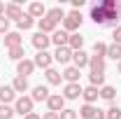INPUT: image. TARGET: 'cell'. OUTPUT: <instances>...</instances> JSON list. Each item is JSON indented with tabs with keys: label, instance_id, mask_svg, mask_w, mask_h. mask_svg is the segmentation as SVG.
Listing matches in <instances>:
<instances>
[{
	"label": "cell",
	"instance_id": "obj_1",
	"mask_svg": "<svg viewBox=\"0 0 121 119\" xmlns=\"http://www.w3.org/2000/svg\"><path fill=\"white\" fill-rule=\"evenodd\" d=\"M82 21H84V16H82V12H77V9H72L70 14H65V19H63V30L65 33H75L79 26H82Z\"/></svg>",
	"mask_w": 121,
	"mask_h": 119
},
{
	"label": "cell",
	"instance_id": "obj_2",
	"mask_svg": "<svg viewBox=\"0 0 121 119\" xmlns=\"http://www.w3.org/2000/svg\"><path fill=\"white\" fill-rule=\"evenodd\" d=\"M33 98H30V96H19V98H16L14 101V112L16 114H21V117H28L30 112H33Z\"/></svg>",
	"mask_w": 121,
	"mask_h": 119
},
{
	"label": "cell",
	"instance_id": "obj_3",
	"mask_svg": "<svg viewBox=\"0 0 121 119\" xmlns=\"http://www.w3.org/2000/svg\"><path fill=\"white\" fill-rule=\"evenodd\" d=\"M47 107H49V112H63L65 110V98L60 96V93H51L49 98H47Z\"/></svg>",
	"mask_w": 121,
	"mask_h": 119
},
{
	"label": "cell",
	"instance_id": "obj_4",
	"mask_svg": "<svg viewBox=\"0 0 121 119\" xmlns=\"http://www.w3.org/2000/svg\"><path fill=\"white\" fill-rule=\"evenodd\" d=\"M30 42H33V47H35L37 51H47V47L51 45V37H49V35H44V33H40V30H37V33L33 35V40H30Z\"/></svg>",
	"mask_w": 121,
	"mask_h": 119
},
{
	"label": "cell",
	"instance_id": "obj_5",
	"mask_svg": "<svg viewBox=\"0 0 121 119\" xmlns=\"http://www.w3.org/2000/svg\"><path fill=\"white\" fill-rule=\"evenodd\" d=\"M33 70H35V61H30V59H23L16 63V75L19 77H28V75H33Z\"/></svg>",
	"mask_w": 121,
	"mask_h": 119
},
{
	"label": "cell",
	"instance_id": "obj_6",
	"mask_svg": "<svg viewBox=\"0 0 121 119\" xmlns=\"http://www.w3.org/2000/svg\"><path fill=\"white\" fill-rule=\"evenodd\" d=\"M12 101H16V91L12 89V84H2L0 87V105H9Z\"/></svg>",
	"mask_w": 121,
	"mask_h": 119
},
{
	"label": "cell",
	"instance_id": "obj_7",
	"mask_svg": "<svg viewBox=\"0 0 121 119\" xmlns=\"http://www.w3.org/2000/svg\"><path fill=\"white\" fill-rule=\"evenodd\" d=\"M79 77H82V73H79V68H75V65H68L63 70V79L68 84H79Z\"/></svg>",
	"mask_w": 121,
	"mask_h": 119
},
{
	"label": "cell",
	"instance_id": "obj_8",
	"mask_svg": "<svg viewBox=\"0 0 121 119\" xmlns=\"http://www.w3.org/2000/svg\"><path fill=\"white\" fill-rule=\"evenodd\" d=\"M51 61H54V56H51L49 51H37V56H35V68L49 70V68H51Z\"/></svg>",
	"mask_w": 121,
	"mask_h": 119
},
{
	"label": "cell",
	"instance_id": "obj_9",
	"mask_svg": "<svg viewBox=\"0 0 121 119\" xmlns=\"http://www.w3.org/2000/svg\"><path fill=\"white\" fill-rule=\"evenodd\" d=\"M82 98L86 101V105H93L98 98H100V89H98V87H91V84H89L86 89L82 91Z\"/></svg>",
	"mask_w": 121,
	"mask_h": 119
},
{
	"label": "cell",
	"instance_id": "obj_10",
	"mask_svg": "<svg viewBox=\"0 0 121 119\" xmlns=\"http://www.w3.org/2000/svg\"><path fill=\"white\" fill-rule=\"evenodd\" d=\"M51 42L56 45V49H58V47H68L70 33H65V30H54V33H51Z\"/></svg>",
	"mask_w": 121,
	"mask_h": 119
},
{
	"label": "cell",
	"instance_id": "obj_11",
	"mask_svg": "<svg viewBox=\"0 0 121 119\" xmlns=\"http://www.w3.org/2000/svg\"><path fill=\"white\" fill-rule=\"evenodd\" d=\"M21 16H23V9H21L19 2H12V5L5 7V19H7V21H9V19H16V21H19Z\"/></svg>",
	"mask_w": 121,
	"mask_h": 119
},
{
	"label": "cell",
	"instance_id": "obj_12",
	"mask_svg": "<svg viewBox=\"0 0 121 119\" xmlns=\"http://www.w3.org/2000/svg\"><path fill=\"white\" fill-rule=\"evenodd\" d=\"M89 59H91V56L84 51V49H79V51H72V63H75V68H79V70L89 65Z\"/></svg>",
	"mask_w": 121,
	"mask_h": 119
},
{
	"label": "cell",
	"instance_id": "obj_13",
	"mask_svg": "<svg viewBox=\"0 0 121 119\" xmlns=\"http://www.w3.org/2000/svg\"><path fill=\"white\" fill-rule=\"evenodd\" d=\"M82 87L79 84H65V89H63V98L65 101H75V98H79L82 96Z\"/></svg>",
	"mask_w": 121,
	"mask_h": 119
},
{
	"label": "cell",
	"instance_id": "obj_14",
	"mask_svg": "<svg viewBox=\"0 0 121 119\" xmlns=\"http://www.w3.org/2000/svg\"><path fill=\"white\" fill-rule=\"evenodd\" d=\"M28 14L33 16V19H44L47 16V7L42 2H30L28 5Z\"/></svg>",
	"mask_w": 121,
	"mask_h": 119
},
{
	"label": "cell",
	"instance_id": "obj_15",
	"mask_svg": "<svg viewBox=\"0 0 121 119\" xmlns=\"http://www.w3.org/2000/svg\"><path fill=\"white\" fill-rule=\"evenodd\" d=\"M91 19H93L95 23L105 26V23H107V12L100 7V5H93V9H91Z\"/></svg>",
	"mask_w": 121,
	"mask_h": 119
},
{
	"label": "cell",
	"instance_id": "obj_16",
	"mask_svg": "<svg viewBox=\"0 0 121 119\" xmlns=\"http://www.w3.org/2000/svg\"><path fill=\"white\" fill-rule=\"evenodd\" d=\"M70 59H72V49L70 47H58L56 54H54V61H58V63H68Z\"/></svg>",
	"mask_w": 121,
	"mask_h": 119
},
{
	"label": "cell",
	"instance_id": "obj_17",
	"mask_svg": "<svg viewBox=\"0 0 121 119\" xmlns=\"http://www.w3.org/2000/svg\"><path fill=\"white\" fill-rule=\"evenodd\" d=\"M89 68H91V73H105V59L91 56L89 59Z\"/></svg>",
	"mask_w": 121,
	"mask_h": 119
},
{
	"label": "cell",
	"instance_id": "obj_18",
	"mask_svg": "<svg viewBox=\"0 0 121 119\" xmlns=\"http://www.w3.org/2000/svg\"><path fill=\"white\" fill-rule=\"evenodd\" d=\"M5 45L9 47V49H14V47H21V35H19L16 30L7 33V35H5Z\"/></svg>",
	"mask_w": 121,
	"mask_h": 119
},
{
	"label": "cell",
	"instance_id": "obj_19",
	"mask_svg": "<svg viewBox=\"0 0 121 119\" xmlns=\"http://www.w3.org/2000/svg\"><path fill=\"white\" fill-rule=\"evenodd\" d=\"M49 96H51V93H49V89L40 84V87H35V89H33V96H30V98H33V103H35V101H47Z\"/></svg>",
	"mask_w": 121,
	"mask_h": 119
},
{
	"label": "cell",
	"instance_id": "obj_20",
	"mask_svg": "<svg viewBox=\"0 0 121 119\" xmlns=\"http://www.w3.org/2000/svg\"><path fill=\"white\" fill-rule=\"evenodd\" d=\"M47 19H51L54 23H58L65 19V12H63V7H51V9H47Z\"/></svg>",
	"mask_w": 121,
	"mask_h": 119
},
{
	"label": "cell",
	"instance_id": "obj_21",
	"mask_svg": "<svg viewBox=\"0 0 121 119\" xmlns=\"http://www.w3.org/2000/svg\"><path fill=\"white\" fill-rule=\"evenodd\" d=\"M12 89H14L16 93H23V91H28V79L16 75V77H14V82H12Z\"/></svg>",
	"mask_w": 121,
	"mask_h": 119
},
{
	"label": "cell",
	"instance_id": "obj_22",
	"mask_svg": "<svg viewBox=\"0 0 121 119\" xmlns=\"http://www.w3.org/2000/svg\"><path fill=\"white\" fill-rule=\"evenodd\" d=\"M95 114H98V107L95 105H84L79 110V119H95Z\"/></svg>",
	"mask_w": 121,
	"mask_h": 119
},
{
	"label": "cell",
	"instance_id": "obj_23",
	"mask_svg": "<svg viewBox=\"0 0 121 119\" xmlns=\"http://www.w3.org/2000/svg\"><path fill=\"white\" fill-rule=\"evenodd\" d=\"M44 77L49 84H60V79H63V75L56 70V68H49V70H44Z\"/></svg>",
	"mask_w": 121,
	"mask_h": 119
},
{
	"label": "cell",
	"instance_id": "obj_24",
	"mask_svg": "<svg viewBox=\"0 0 121 119\" xmlns=\"http://www.w3.org/2000/svg\"><path fill=\"white\" fill-rule=\"evenodd\" d=\"M37 26H40V33H54V30H56V23H54V21H51V19H40V21H37Z\"/></svg>",
	"mask_w": 121,
	"mask_h": 119
},
{
	"label": "cell",
	"instance_id": "obj_25",
	"mask_svg": "<svg viewBox=\"0 0 121 119\" xmlns=\"http://www.w3.org/2000/svg\"><path fill=\"white\" fill-rule=\"evenodd\" d=\"M82 45H84V37H82L79 33H72V35H70V42H68V47H70L72 51H79V49H82Z\"/></svg>",
	"mask_w": 121,
	"mask_h": 119
},
{
	"label": "cell",
	"instance_id": "obj_26",
	"mask_svg": "<svg viewBox=\"0 0 121 119\" xmlns=\"http://www.w3.org/2000/svg\"><path fill=\"white\" fill-rule=\"evenodd\" d=\"M89 82H91V87H105V73H91L89 75Z\"/></svg>",
	"mask_w": 121,
	"mask_h": 119
},
{
	"label": "cell",
	"instance_id": "obj_27",
	"mask_svg": "<svg viewBox=\"0 0 121 119\" xmlns=\"http://www.w3.org/2000/svg\"><path fill=\"white\" fill-rule=\"evenodd\" d=\"M33 23H35V19L30 14H23L19 21H16V26H19V30H28V28H33Z\"/></svg>",
	"mask_w": 121,
	"mask_h": 119
},
{
	"label": "cell",
	"instance_id": "obj_28",
	"mask_svg": "<svg viewBox=\"0 0 121 119\" xmlns=\"http://www.w3.org/2000/svg\"><path fill=\"white\" fill-rule=\"evenodd\" d=\"M114 96H117V89L109 87V84H105V87L100 89V98H105V101H114Z\"/></svg>",
	"mask_w": 121,
	"mask_h": 119
},
{
	"label": "cell",
	"instance_id": "obj_29",
	"mask_svg": "<svg viewBox=\"0 0 121 119\" xmlns=\"http://www.w3.org/2000/svg\"><path fill=\"white\" fill-rule=\"evenodd\" d=\"M107 56L114 59V61H121V45H117V42L109 45V47H107Z\"/></svg>",
	"mask_w": 121,
	"mask_h": 119
},
{
	"label": "cell",
	"instance_id": "obj_30",
	"mask_svg": "<svg viewBox=\"0 0 121 119\" xmlns=\"http://www.w3.org/2000/svg\"><path fill=\"white\" fill-rule=\"evenodd\" d=\"M9 59H12V61H23V59H26L23 45H21V47H14V49H9Z\"/></svg>",
	"mask_w": 121,
	"mask_h": 119
},
{
	"label": "cell",
	"instance_id": "obj_31",
	"mask_svg": "<svg viewBox=\"0 0 121 119\" xmlns=\"http://www.w3.org/2000/svg\"><path fill=\"white\" fill-rule=\"evenodd\" d=\"M93 56H100V59L107 56V45L105 42H95V45H93Z\"/></svg>",
	"mask_w": 121,
	"mask_h": 119
},
{
	"label": "cell",
	"instance_id": "obj_32",
	"mask_svg": "<svg viewBox=\"0 0 121 119\" xmlns=\"http://www.w3.org/2000/svg\"><path fill=\"white\" fill-rule=\"evenodd\" d=\"M16 112L14 107H9V105H0V119H12Z\"/></svg>",
	"mask_w": 121,
	"mask_h": 119
},
{
	"label": "cell",
	"instance_id": "obj_33",
	"mask_svg": "<svg viewBox=\"0 0 121 119\" xmlns=\"http://www.w3.org/2000/svg\"><path fill=\"white\" fill-rule=\"evenodd\" d=\"M105 117L107 119H121V107L119 105H112V107L105 112Z\"/></svg>",
	"mask_w": 121,
	"mask_h": 119
},
{
	"label": "cell",
	"instance_id": "obj_34",
	"mask_svg": "<svg viewBox=\"0 0 121 119\" xmlns=\"http://www.w3.org/2000/svg\"><path fill=\"white\" fill-rule=\"evenodd\" d=\"M98 5H100L105 12H117V2H114V0H103V2H98Z\"/></svg>",
	"mask_w": 121,
	"mask_h": 119
},
{
	"label": "cell",
	"instance_id": "obj_35",
	"mask_svg": "<svg viewBox=\"0 0 121 119\" xmlns=\"http://www.w3.org/2000/svg\"><path fill=\"white\" fill-rule=\"evenodd\" d=\"M58 117L60 119H79V114H77V110H63Z\"/></svg>",
	"mask_w": 121,
	"mask_h": 119
},
{
	"label": "cell",
	"instance_id": "obj_36",
	"mask_svg": "<svg viewBox=\"0 0 121 119\" xmlns=\"http://www.w3.org/2000/svg\"><path fill=\"white\" fill-rule=\"evenodd\" d=\"M7 28H9V21H7L5 16H0V33H5V35H7Z\"/></svg>",
	"mask_w": 121,
	"mask_h": 119
},
{
	"label": "cell",
	"instance_id": "obj_37",
	"mask_svg": "<svg viewBox=\"0 0 121 119\" xmlns=\"http://www.w3.org/2000/svg\"><path fill=\"white\" fill-rule=\"evenodd\" d=\"M114 42L121 45V26H114Z\"/></svg>",
	"mask_w": 121,
	"mask_h": 119
},
{
	"label": "cell",
	"instance_id": "obj_38",
	"mask_svg": "<svg viewBox=\"0 0 121 119\" xmlns=\"http://www.w3.org/2000/svg\"><path fill=\"white\" fill-rule=\"evenodd\" d=\"M42 119H60V117H58V112H47Z\"/></svg>",
	"mask_w": 121,
	"mask_h": 119
},
{
	"label": "cell",
	"instance_id": "obj_39",
	"mask_svg": "<svg viewBox=\"0 0 121 119\" xmlns=\"http://www.w3.org/2000/svg\"><path fill=\"white\" fill-rule=\"evenodd\" d=\"M84 2H86V0H72V7H75L77 12H79V7H82V5H84Z\"/></svg>",
	"mask_w": 121,
	"mask_h": 119
},
{
	"label": "cell",
	"instance_id": "obj_40",
	"mask_svg": "<svg viewBox=\"0 0 121 119\" xmlns=\"http://www.w3.org/2000/svg\"><path fill=\"white\" fill-rule=\"evenodd\" d=\"M95 119H107V117H105V110H100V107H98V114H95Z\"/></svg>",
	"mask_w": 121,
	"mask_h": 119
},
{
	"label": "cell",
	"instance_id": "obj_41",
	"mask_svg": "<svg viewBox=\"0 0 121 119\" xmlns=\"http://www.w3.org/2000/svg\"><path fill=\"white\" fill-rule=\"evenodd\" d=\"M23 119H42V117H40V114H35V112H30L28 117H23Z\"/></svg>",
	"mask_w": 121,
	"mask_h": 119
},
{
	"label": "cell",
	"instance_id": "obj_42",
	"mask_svg": "<svg viewBox=\"0 0 121 119\" xmlns=\"http://www.w3.org/2000/svg\"><path fill=\"white\" fill-rule=\"evenodd\" d=\"M5 7H7V5H5V2H0V16H5Z\"/></svg>",
	"mask_w": 121,
	"mask_h": 119
},
{
	"label": "cell",
	"instance_id": "obj_43",
	"mask_svg": "<svg viewBox=\"0 0 121 119\" xmlns=\"http://www.w3.org/2000/svg\"><path fill=\"white\" fill-rule=\"evenodd\" d=\"M117 12H119V14H121V2H119V5H117Z\"/></svg>",
	"mask_w": 121,
	"mask_h": 119
},
{
	"label": "cell",
	"instance_id": "obj_44",
	"mask_svg": "<svg viewBox=\"0 0 121 119\" xmlns=\"http://www.w3.org/2000/svg\"><path fill=\"white\" fill-rule=\"evenodd\" d=\"M119 73H121V61H119Z\"/></svg>",
	"mask_w": 121,
	"mask_h": 119
}]
</instances>
